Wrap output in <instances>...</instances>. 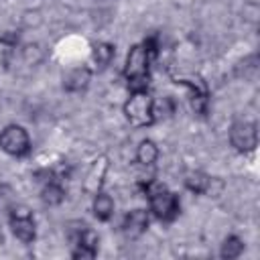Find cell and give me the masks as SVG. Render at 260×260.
<instances>
[{"label": "cell", "instance_id": "6da1fadb", "mask_svg": "<svg viewBox=\"0 0 260 260\" xmlns=\"http://www.w3.org/2000/svg\"><path fill=\"white\" fill-rule=\"evenodd\" d=\"M142 193L148 199V211L158 219V221H173L177 219L179 211H181V201L177 197V193L169 191L162 183H158L156 179H150L146 183L140 185Z\"/></svg>", "mask_w": 260, "mask_h": 260}, {"label": "cell", "instance_id": "7a4b0ae2", "mask_svg": "<svg viewBox=\"0 0 260 260\" xmlns=\"http://www.w3.org/2000/svg\"><path fill=\"white\" fill-rule=\"evenodd\" d=\"M150 63H152V59L144 51L142 43H136V45H132L128 49L122 73L126 77V85H128L130 93L148 91V85H150Z\"/></svg>", "mask_w": 260, "mask_h": 260}, {"label": "cell", "instance_id": "3957f363", "mask_svg": "<svg viewBox=\"0 0 260 260\" xmlns=\"http://www.w3.org/2000/svg\"><path fill=\"white\" fill-rule=\"evenodd\" d=\"M124 116L134 128H146L152 126V98L148 91L130 93V98L124 104Z\"/></svg>", "mask_w": 260, "mask_h": 260}, {"label": "cell", "instance_id": "277c9868", "mask_svg": "<svg viewBox=\"0 0 260 260\" xmlns=\"http://www.w3.org/2000/svg\"><path fill=\"white\" fill-rule=\"evenodd\" d=\"M0 150L14 158H24L30 154V136L20 124H8L0 130Z\"/></svg>", "mask_w": 260, "mask_h": 260}, {"label": "cell", "instance_id": "5b68a950", "mask_svg": "<svg viewBox=\"0 0 260 260\" xmlns=\"http://www.w3.org/2000/svg\"><path fill=\"white\" fill-rule=\"evenodd\" d=\"M8 223H10V232L16 240H20L22 244H32L37 240V223L32 217V211L26 205H12L10 207V215H8Z\"/></svg>", "mask_w": 260, "mask_h": 260}, {"label": "cell", "instance_id": "8992f818", "mask_svg": "<svg viewBox=\"0 0 260 260\" xmlns=\"http://www.w3.org/2000/svg\"><path fill=\"white\" fill-rule=\"evenodd\" d=\"M230 144L242 154L254 152L256 146H258V126H256V122H248V120L234 122L232 128H230Z\"/></svg>", "mask_w": 260, "mask_h": 260}, {"label": "cell", "instance_id": "52a82bcc", "mask_svg": "<svg viewBox=\"0 0 260 260\" xmlns=\"http://www.w3.org/2000/svg\"><path fill=\"white\" fill-rule=\"evenodd\" d=\"M177 83L185 85L189 89V102H191V110L199 116H205L207 114V108H209V91H207V85L205 81L201 79H193V77H177Z\"/></svg>", "mask_w": 260, "mask_h": 260}, {"label": "cell", "instance_id": "ba28073f", "mask_svg": "<svg viewBox=\"0 0 260 260\" xmlns=\"http://www.w3.org/2000/svg\"><path fill=\"white\" fill-rule=\"evenodd\" d=\"M150 225V211L148 209H142V207H136V209H130L124 219H122V234L128 238V240H136L140 238Z\"/></svg>", "mask_w": 260, "mask_h": 260}, {"label": "cell", "instance_id": "9c48e42d", "mask_svg": "<svg viewBox=\"0 0 260 260\" xmlns=\"http://www.w3.org/2000/svg\"><path fill=\"white\" fill-rule=\"evenodd\" d=\"M91 73L93 71L87 65H79V67L69 69L63 75V89L67 93H81V91H85L89 81H91Z\"/></svg>", "mask_w": 260, "mask_h": 260}, {"label": "cell", "instance_id": "30bf717a", "mask_svg": "<svg viewBox=\"0 0 260 260\" xmlns=\"http://www.w3.org/2000/svg\"><path fill=\"white\" fill-rule=\"evenodd\" d=\"M213 179L215 177L207 175L205 171H191L185 175V187L195 195H209L213 191Z\"/></svg>", "mask_w": 260, "mask_h": 260}, {"label": "cell", "instance_id": "8fae6325", "mask_svg": "<svg viewBox=\"0 0 260 260\" xmlns=\"http://www.w3.org/2000/svg\"><path fill=\"white\" fill-rule=\"evenodd\" d=\"M116 57V45L108 41H100L91 47V63L98 71H106Z\"/></svg>", "mask_w": 260, "mask_h": 260}, {"label": "cell", "instance_id": "7c38bea8", "mask_svg": "<svg viewBox=\"0 0 260 260\" xmlns=\"http://www.w3.org/2000/svg\"><path fill=\"white\" fill-rule=\"evenodd\" d=\"M158 154H160V152H158L156 142L150 140V138H144V140L138 142L134 158H136L138 167H142V169H152V167L156 165V160H158Z\"/></svg>", "mask_w": 260, "mask_h": 260}, {"label": "cell", "instance_id": "4fadbf2b", "mask_svg": "<svg viewBox=\"0 0 260 260\" xmlns=\"http://www.w3.org/2000/svg\"><path fill=\"white\" fill-rule=\"evenodd\" d=\"M114 199L112 195L104 193V191H95L93 193V199H91V213L95 219L100 221H110L112 215H114Z\"/></svg>", "mask_w": 260, "mask_h": 260}, {"label": "cell", "instance_id": "5bb4252c", "mask_svg": "<svg viewBox=\"0 0 260 260\" xmlns=\"http://www.w3.org/2000/svg\"><path fill=\"white\" fill-rule=\"evenodd\" d=\"M65 195H67V193H65V187H63L57 179L45 183L43 189H41V201H43L47 207H57V205H61V203L65 201Z\"/></svg>", "mask_w": 260, "mask_h": 260}, {"label": "cell", "instance_id": "9a60e30c", "mask_svg": "<svg viewBox=\"0 0 260 260\" xmlns=\"http://www.w3.org/2000/svg\"><path fill=\"white\" fill-rule=\"evenodd\" d=\"M244 248H246L244 240H242L240 236L232 234V236H228V238L221 242L219 258H223V260H236V258H240V256H242Z\"/></svg>", "mask_w": 260, "mask_h": 260}, {"label": "cell", "instance_id": "2e32d148", "mask_svg": "<svg viewBox=\"0 0 260 260\" xmlns=\"http://www.w3.org/2000/svg\"><path fill=\"white\" fill-rule=\"evenodd\" d=\"M175 114V100L171 95L162 98V100H152V120L154 124L160 120H167Z\"/></svg>", "mask_w": 260, "mask_h": 260}, {"label": "cell", "instance_id": "e0dca14e", "mask_svg": "<svg viewBox=\"0 0 260 260\" xmlns=\"http://www.w3.org/2000/svg\"><path fill=\"white\" fill-rule=\"evenodd\" d=\"M87 228H89V225H87L85 221H81V219H71V221H67L65 234H67V240H69V244H75V242L81 238V234H83Z\"/></svg>", "mask_w": 260, "mask_h": 260}, {"label": "cell", "instance_id": "ac0fdd59", "mask_svg": "<svg viewBox=\"0 0 260 260\" xmlns=\"http://www.w3.org/2000/svg\"><path fill=\"white\" fill-rule=\"evenodd\" d=\"M43 49L39 47V45H26L24 49H22V57H24V61H28V63H39L41 59H43Z\"/></svg>", "mask_w": 260, "mask_h": 260}]
</instances>
